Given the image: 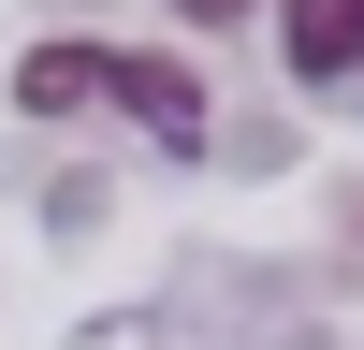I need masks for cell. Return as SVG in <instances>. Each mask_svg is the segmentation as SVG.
Instances as JSON below:
<instances>
[{"instance_id":"cell-4","label":"cell","mask_w":364,"mask_h":350,"mask_svg":"<svg viewBox=\"0 0 364 350\" xmlns=\"http://www.w3.org/2000/svg\"><path fill=\"white\" fill-rule=\"evenodd\" d=\"M175 15H190V29H233V15H248V0H175Z\"/></svg>"},{"instance_id":"cell-2","label":"cell","mask_w":364,"mask_h":350,"mask_svg":"<svg viewBox=\"0 0 364 350\" xmlns=\"http://www.w3.org/2000/svg\"><path fill=\"white\" fill-rule=\"evenodd\" d=\"M277 58H291L306 88L364 73V0H277Z\"/></svg>"},{"instance_id":"cell-1","label":"cell","mask_w":364,"mask_h":350,"mask_svg":"<svg viewBox=\"0 0 364 350\" xmlns=\"http://www.w3.org/2000/svg\"><path fill=\"white\" fill-rule=\"evenodd\" d=\"M102 102L132 132H161V146H204V73L175 44H102Z\"/></svg>"},{"instance_id":"cell-3","label":"cell","mask_w":364,"mask_h":350,"mask_svg":"<svg viewBox=\"0 0 364 350\" xmlns=\"http://www.w3.org/2000/svg\"><path fill=\"white\" fill-rule=\"evenodd\" d=\"M15 102H29V117L102 102V44H29V58H15Z\"/></svg>"}]
</instances>
